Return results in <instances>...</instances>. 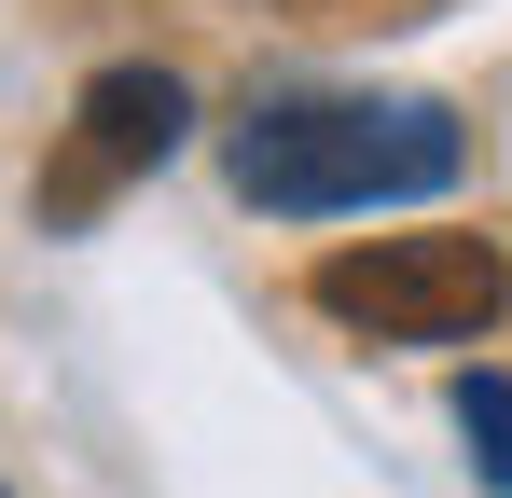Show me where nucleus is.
Instances as JSON below:
<instances>
[{
    "mask_svg": "<svg viewBox=\"0 0 512 498\" xmlns=\"http://www.w3.org/2000/svg\"><path fill=\"white\" fill-rule=\"evenodd\" d=\"M305 291H319V319L374 332V346H471V332H499L512 263H499V236H360Z\"/></svg>",
    "mask_w": 512,
    "mask_h": 498,
    "instance_id": "2",
    "label": "nucleus"
},
{
    "mask_svg": "<svg viewBox=\"0 0 512 498\" xmlns=\"http://www.w3.org/2000/svg\"><path fill=\"white\" fill-rule=\"evenodd\" d=\"M180 125H194L180 70H97L84 97H70L56 166H42V222H84V208H111L125 180H153V166L180 153Z\"/></svg>",
    "mask_w": 512,
    "mask_h": 498,
    "instance_id": "3",
    "label": "nucleus"
},
{
    "mask_svg": "<svg viewBox=\"0 0 512 498\" xmlns=\"http://www.w3.org/2000/svg\"><path fill=\"white\" fill-rule=\"evenodd\" d=\"M471 166V125L443 97H277L236 125V194L277 222H333V208H402Z\"/></svg>",
    "mask_w": 512,
    "mask_h": 498,
    "instance_id": "1",
    "label": "nucleus"
},
{
    "mask_svg": "<svg viewBox=\"0 0 512 498\" xmlns=\"http://www.w3.org/2000/svg\"><path fill=\"white\" fill-rule=\"evenodd\" d=\"M457 443H471V471L512 498V374H485V360L457 374Z\"/></svg>",
    "mask_w": 512,
    "mask_h": 498,
    "instance_id": "4",
    "label": "nucleus"
}]
</instances>
